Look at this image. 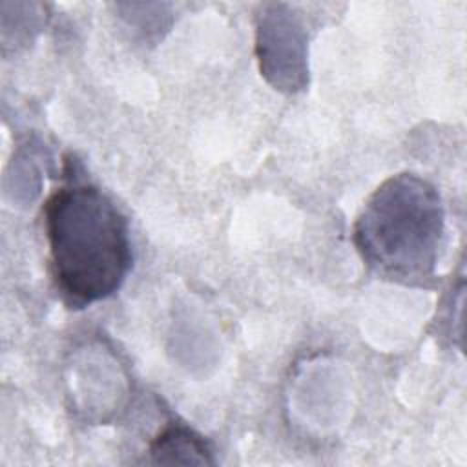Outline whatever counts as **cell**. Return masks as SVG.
Listing matches in <instances>:
<instances>
[{"label": "cell", "mask_w": 467, "mask_h": 467, "mask_svg": "<svg viewBox=\"0 0 467 467\" xmlns=\"http://www.w3.org/2000/svg\"><path fill=\"white\" fill-rule=\"evenodd\" d=\"M53 281L64 301L82 308L113 296L131 268L126 217L97 186L69 182L44 204Z\"/></svg>", "instance_id": "1"}, {"label": "cell", "mask_w": 467, "mask_h": 467, "mask_svg": "<svg viewBox=\"0 0 467 467\" xmlns=\"http://www.w3.org/2000/svg\"><path fill=\"white\" fill-rule=\"evenodd\" d=\"M443 202L429 181L398 173L383 181L354 223V244L379 277L407 286L429 285L436 275L443 241Z\"/></svg>", "instance_id": "2"}, {"label": "cell", "mask_w": 467, "mask_h": 467, "mask_svg": "<svg viewBox=\"0 0 467 467\" xmlns=\"http://www.w3.org/2000/svg\"><path fill=\"white\" fill-rule=\"evenodd\" d=\"M255 58L261 77L275 91L294 95L308 86V33L290 4L257 7Z\"/></svg>", "instance_id": "3"}, {"label": "cell", "mask_w": 467, "mask_h": 467, "mask_svg": "<svg viewBox=\"0 0 467 467\" xmlns=\"http://www.w3.org/2000/svg\"><path fill=\"white\" fill-rule=\"evenodd\" d=\"M150 456L153 463L171 465H212L215 463L208 441L195 431L181 423L164 427L150 443Z\"/></svg>", "instance_id": "4"}]
</instances>
